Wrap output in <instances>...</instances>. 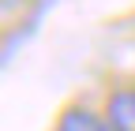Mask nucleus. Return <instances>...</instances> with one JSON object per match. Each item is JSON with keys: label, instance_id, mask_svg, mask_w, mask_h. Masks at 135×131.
<instances>
[{"label": "nucleus", "instance_id": "1", "mask_svg": "<svg viewBox=\"0 0 135 131\" xmlns=\"http://www.w3.org/2000/svg\"><path fill=\"white\" fill-rule=\"evenodd\" d=\"M109 131H135V90H116L105 105Z\"/></svg>", "mask_w": 135, "mask_h": 131}, {"label": "nucleus", "instance_id": "2", "mask_svg": "<svg viewBox=\"0 0 135 131\" xmlns=\"http://www.w3.org/2000/svg\"><path fill=\"white\" fill-rule=\"evenodd\" d=\"M56 131H109V124L101 116H94L90 109H68L56 124Z\"/></svg>", "mask_w": 135, "mask_h": 131}]
</instances>
